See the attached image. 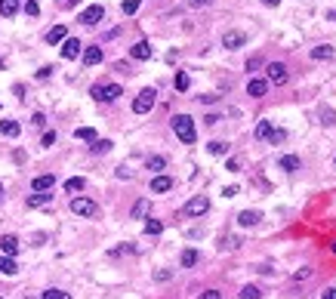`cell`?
<instances>
[{
	"instance_id": "obj_12",
	"label": "cell",
	"mask_w": 336,
	"mask_h": 299,
	"mask_svg": "<svg viewBox=\"0 0 336 299\" xmlns=\"http://www.w3.org/2000/svg\"><path fill=\"white\" fill-rule=\"evenodd\" d=\"M262 219V213L259 210H244V213H238V225L241 228H253V225H259Z\"/></svg>"
},
{
	"instance_id": "obj_30",
	"label": "cell",
	"mask_w": 336,
	"mask_h": 299,
	"mask_svg": "<svg viewBox=\"0 0 336 299\" xmlns=\"http://www.w3.org/2000/svg\"><path fill=\"white\" fill-rule=\"evenodd\" d=\"M148 207H152V204H148V198H142V201H136V204H133V219H145Z\"/></svg>"
},
{
	"instance_id": "obj_32",
	"label": "cell",
	"mask_w": 336,
	"mask_h": 299,
	"mask_svg": "<svg viewBox=\"0 0 336 299\" xmlns=\"http://www.w3.org/2000/svg\"><path fill=\"white\" fill-rule=\"evenodd\" d=\"M241 299H262V290H259V287H253V284H247L244 290H241Z\"/></svg>"
},
{
	"instance_id": "obj_19",
	"label": "cell",
	"mask_w": 336,
	"mask_h": 299,
	"mask_svg": "<svg viewBox=\"0 0 336 299\" xmlns=\"http://www.w3.org/2000/svg\"><path fill=\"white\" fill-rule=\"evenodd\" d=\"M333 47H327V43H321V47H315V50H311V59H315V62H327V59H333Z\"/></svg>"
},
{
	"instance_id": "obj_49",
	"label": "cell",
	"mask_w": 336,
	"mask_h": 299,
	"mask_svg": "<svg viewBox=\"0 0 336 299\" xmlns=\"http://www.w3.org/2000/svg\"><path fill=\"white\" fill-rule=\"evenodd\" d=\"M308 274H311V269H303V271H296V274H293V278H296V281H305V278H308Z\"/></svg>"
},
{
	"instance_id": "obj_28",
	"label": "cell",
	"mask_w": 336,
	"mask_h": 299,
	"mask_svg": "<svg viewBox=\"0 0 336 299\" xmlns=\"http://www.w3.org/2000/svg\"><path fill=\"white\" fill-rule=\"evenodd\" d=\"M90 151L92 154H108L111 151V139H96V142L90 145Z\"/></svg>"
},
{
	"instance_id": "obj_47",
	"label": "cell",
	"mask_w": 336,
	"mask_h": 299,
	"mask_svg": "<svg viewBox=\"0 0 336 299\" xmlns=\"http://www.w3.org/2000/svg\"><path fill=\"white\" fill-rule=\"evenodd\" d=\"M31 123H34V126H43V123H46V118H43V114L37 111V114H34V118H31Z\"/></svg>"
},
{
	"instance_id": "obj_9",
	"label": "cell",
	"mask_w": 336,
	"mask_h": 299,
	"mask_svg": "<svg viewBox=\"0 0 336 299\" xmlns=\"http://www.w3.org/2000/svg\"><path fill=\"white\" fill-rule=\"evenodd\" d=\"M80 53H84V43H80L77 37H65V43H62V59H77Z\"/></svg>"
},
{
	"instance_id": "obj_18",
	"label": "cell",
	"mask_w": 336,
	"mask_h": 299,
	"mask_svg": "<svg viewBox=\"0 0 336 299\" xmlns=\"http://www.w3.org/2000/svg\"><path fill=\"white\" fill-rule=\"evenodd\" d=\"M170 188H173V179H170V176H154V179H152V191H154V194H164V191H170Z\"/></svg>"
},
{
	"instance_id": "obj_31",
	"label": "cell",
	"mask_w": 336,
	"mask_h": 299,
	"mask_svg": "<svg viewBox=\"0 0 336 299\" xmlns=\"http://www.w3.org/2000/svg\"><path fill=\"white\" fill-rule=\"evenodd\" d=\"M139 6H142V0H123V3H121V13H123V16H133V13H139Z\"/></svg>"
},
{
	"instance_id": "obj_56",
	"label": "cell",
	"mask_w": 336,
	"mask_h": 299,
	"mask_svg": "<svg viewBox=\"0 0 336 299\" xmlns=\"http://www.w3.org/2000/svg\"><path fill=\"white\" fill-rule=\"evenodd\" d=\"M262 3H265V6H277V3H281V0H262Z\"/></svg>"
},
{
	"instance_id": "obj_40",
	"label": "cell",
	"mask_w": 336,
	"mask_h": 299,
	"mask_svg": "<svg viewBox=\"0 0 336 299\" xmlns=\"http://www.w3.org/2000/svg\"><path fill=\"white\" fill-rule=\"evenodd\" d=\"M284 139H287V133H284V130H275L269 142H272V145H277V142H284Z\"/></svg>"
},
{
	"instance_id": "obj_44",
	"label": "cell",
	"mask_w": 336,
	"mask_h": 299,
	"mask_svg": "<svg viewBox=\"0 0 336 299\" xmlns=\"http://www.w3.org/2000/svg\"><path fill=\"white\" fill-rule=\"evenodd\" d=\"M53 71H56V68H50V65H43V68H40V71H37V77H40V80H46V77H50Z\"/></svg>"
},
{
	"instance_id": "obj_2",
	"label": "cell",
	"mask_w": 336,
	"mask_h": 299,
	"mask_svg": "<svg viewBox=\"0 0 336 299\" xmlns=\"http://www.w3.org/2000/svg\"><path fill=\"white\" fill-rule=\"evenodd\" d=\"M90 93H92V99H96V102H114L118 96H123V90L118 84H96Z\"/></svg>"
},
{
	"instance_id": "obj_3",
	"label": "cell",
	"mask_w": 336,
	"mask_h": 299,
	"mask_svg": "<svg viewBox=\"0 0 336 299\" xmlns=\"http://www.w3.org/2000/svg\"><path fill=\"white\" fill-rule=\"evenodd\" d=\"M154 102H157V93L148 87V90H142V93L133 99V111H136V114H148V111L154 108Z\"/></svg>"
},
{
	"instance_id": "obj_51",
	"label": "cell",
	"mask_w": 336,
	"mask_h": 299,
	"mask_svg": "<svg viewBox=\"0 0 336 299\" xmlns=\"http://www.w3.org/2000/svg\"><path fill=\"white\" fill-rule=\"evenodd\" d=\"M321 299H336V290H333V287H327V290L321 293Z\"/></svg>"
},
{
	"instance_id": "obj_35",
	"label": "cell",
	"mask_w": 336,
	"mask_h": 299,
	"mask_svg": "<svg viewBox=\"0 0 336 299\" xmlns=\"http://www.w3.org/2000/svg\"><path fill=\"white\" fill-rule=\"evenodd\" d=\"M321 123L324 126H333L336 123V111L333 108H321Z\"/></svg>"
},
{
	"instance_id": "obj_5",
	"label": "cell",
	"mask_w": 336,
	"mask_h": 299,
	"mask_svg": "<svg viewBox=\"0 0 336 299\" xmlns=\"http://www.w3.org/2000/svg\"><path fill=\"white\" fill-rule=\"evenodd\" d=\"M265 74H269V84H275V87H284L287 80H290V71H287L284 62H272L265 68Z\"/></svg>"
},
{
	"instance_id": "obj_6",
	"label": "cell",
	"mask_w": 336,
	"mask_h": 299,
	"mask_svg": "<svg viewBox=\"0 0 336 299\" xmlns=\"http://www.w3.org/2000/svg\"><path fill=\"white\" fill-rule=\"evenodd\" d=\"M102 16H105L102 3H92V6H87L84 13L77 16V22H84V25H96V22H102Z\"/></svg>"
},
{
	"instance_id": "obj_17",
	"label": "cell",
	"mask_w": 336,
	"mask_h": 299,
	"mask_svg": "<svg viewBox=\"0 0 336 299\" xmlns=\"http://www.w3.org/2000/svg\"><path fill=\"white\" fill-rule=\"evenodd\" d=\"M16 271H19L16 259H13V256H6V253H3V256H0V274H6V278H13Z\"/></svg>"
},
{
	"instance_id": "obj_59",
	"label": "cell",
	"mask_w": 336,
	"mask_h": 299,
	"mask_svg": "<svg viewBox=\"0 0 336 299\" xmlns=\"http://www.w3.org/2000/svg\"><path fill=\"white\" fill-rule=\"evenodd\" d=\"M0 194H3V182H0Z\"/></svg>"
},
{
	"instance_id": "obj_26",
	"label": "cell",
	"mask_w": 336,
	"mask_h": 299,
	"mask_svg": "<svg viewBox=\"0 0 336 299\" xmlns=\"http://www.w3.org/2000/svg\"><path fill=\"white\" fill-rule=\"evenodd\" d=\"M74 139H80V142H96V130H92V126H77V130H74Z\"/></svg>"
},
{
	"instance_id": "obj_13",
	"label": "cell",
	"mask_w": 336,
	"mask_h": 299,
	"mask_svg": "<svg viewBox=\"0 0 336 299\" xmlns=\"http://www.w3.org/2000/svg\"><path fill=\"white\" fill-rule=\"evenodd\" d=\"M0 250H3L6 256H16V253H19V238L16 235H3V238H0Z\"/></svg>"
},
{
	"instance_id": "obj_38",
	"label": "cell",
	"mask_w": 336,
	"mask_h": 299,
	"mask_svg": "<svg viewBox=\"0 0 336 299\" xmlns=\"http://www.w3.org/2000/svg\"><path fill=\"white\" fill-rule=\"evenodd\" d=\"M25 13H28V16H37V13H40L37 0H28V3H25Z\"/></svg>"
},
{
	"instance_id": "obj_22",
	"label": "cell",
	"mask_w": 336,
	"mask_h": 299,
	"mask_svg": "<svg viewBox=\"0 0 336 299\" xmlns=\"http://www.w3.org/2000/svg\"><path fill=\"white\" fill-rule=\"evenodd\" d=\"M102 62V47H87L84 50V65H99Z\"/></svg>"
},
{
	"instance_id": "obj_33",
	"label": "cell",
	"mask_w": 336,
	"mask_h": 299,
	"mask_svg": "<svg viewBox=\"0 0 336 299\" xmlns=\"http://www.w3.org/2000/svg\"><path fill=\"white\" fill-rule=\"evenodd\" d=\"M167 167V157H160V154H154V157H148V170H154V173H160V170Z\"/></svg>"
},
{
	"instance_id": "obj_1",
	"label": "cell",
	"mask_w": 336,
	"mask_h": 299,
	"mask_svg": "<svg viewBox=\"0 0 336 299\" xmlns=\"http://www.w3.org/2000/svg\"><path fill=\"white\" fill-rule=\"evenodd\" d=\"M173 133H176L185 145H194V139H198V133H194V120L188 118V114H176V118H173Z\"/></svg>"
},
{
	"instance_id": "obj_61",
	"label": "cell",
	"mask_w": 336,
	"mask_h": 299,
	"mask_svg": "<svg viewBox=\"0 0 336 299\" xmlns=\"http://www.w3.org/2000/svg\"><path fill=\"white\" fill-rule=\"evenodd\" d=\"M0 68H3V62H0Z\"/></svg>"
},
{
	"instance_id": "obj_37",
	"label": "cell",
	"mask_w": 336,
	"mask_h": 299,
	"mask_svg": "<svg viewBox=\"0 0 336 299\" xmlns=\"http://www.w3.org/2000/svg\"><path fill=\"white\" fill-rule=\"evenodd\" d=\"M40 299H71V293H65V290H46Z\"/></svg>"
},
{
	"instance_id": "obj_21",
	"label": "cell",
	"mask_w": 336,
	"mask_h": 299,
	"mask_svg": "<svg viewBox=\"0 0 336 299\" xmlns=\"http://www.w3.org/2000/svg\"><path fill=\"white\" fill-rule=\"evenodd\" d=\"M272 133H275V126H272V120H259V123H256V139H262V142H269V139H272Z\"/></svg>"
},
{
	"instance_id": "obj_29",
	"label": "cell",
	"mask_w": 336,
	"mask_h": 299,
	"mask_svg": "<svg viewBox=\"0 0 336 299\" xmlns=\"http://www.w3.org/2000/svg\"><path fill=\"white\" fill-rule=\"evenodd\" d=\"M84 185H87V179L74 176V179H68V182H65V191H68V194H77V191H84Z\"/></svg>"
},
{
	"instance_id": "obj_57",
	"label": "cell",
	"mask_w": 336,
	"mask_h": 299,
	"mask_svg": "<svg viewBox=\"0 0 336 299\" xmlns=\"http://www.w3.org/2000/svg\"><path fill=\"white\" fill-rule=\"evenodd\" d=\"M327 19H330V22H336V9H330V13H327Z\"/></svg>"
},
{
	"instance_id": "obj_23",
	"label": "cell",
	"mask_w": 336,
	"mask_h": 299,
	"mask_svg": "<svg viewBox=\"0 0 336 299\" xmlns=\"http://www.w3.org/2000/svg\"><path fill=\"white\" fill-rule=\"evenodd\" d=\"M19 13V0H0V16L3 19H13Z\"/></svg>"
},
{
	"instance_id": "obj_53",
	"label": "cell",
	"mask_w": 336,
	"mask_h": 299,
	"mask_svg": "<svg viewBox=\"0 0 336 299\" xmlns=\"http://www.w3.org/2000/svg\"><path fill=\"white\" fill-rule=\"evenodd\" d=\"M118 179H130V170H126V167H118Z\"/></svg>"
},
{
	"instance_id": "obj_62",
	"label": "cell",
	"mask_w": 336,
	"mask_h": 299,
	"mask_svg": "<svg viewBox=\"0 0 336 299\" xmlns=\"http://www.w3.org/2000/svg\"><path fill=\"white\" fill-rule=\"evenodd\" d=\"M333 164H336V160H333Z\"/></svg>"
},
{
	"instance_id": "obj_14",
	"label": "cell",
	"mask_w": 336,
	"mask_h": 299,
	"mask_svg": "<svg viewBox=\"0 0 336 299\" xmlns=\"http://www.w3.org/2000/svg\"><path fill=\"white\" fill-rule=\"evenodd\" d=\"M31 188H34V191H53V188H56V176H50V173H46V176H37V179L31 182Z\"/></svg>"
},
{
	"instance_id": "obj_54",
	"label": "cell",
	"mask_w": 336,
	"mask_h": 299,
	"mask_svg": "<svg viewBox=\"0 0 336 299\" xmlns=\"http://www.w3.org/2000/svg\"><path fill=\"white\" fill-rule=\"evenodd\" d=\"M216 99H219V96H213V93H210V96H201V102H204V105H213Z\"/></svg>"
},
{
	"instance_id": "obj_39",
	"label": "cell",
	"mask_w": 336,
	"mask_h": 299,
	"mask_svg": "<svg viewBox=\"0 0 336 299\" xmlns=\"http://www.w3.org/2000/svg\"><path fill=\"white\" fill-rule=\"evenodd\" d=\"M123 253H133V244H123V247H114L111 256H123Z\"/></svg>"
},
{
	"instance_id": "obj_4",
	"label": "cell",
	"mask_w": 336,
	"mask_h": 299,
	"mask_svg": "<svg viewBox=\"0 0 336 299\" xmlns=\"http://www.w3.org/2000/svg\"><path fill=\"white\" fill-rule=\"evenodd\" d=\"M68 207H71V213H74V216H84V219L96 216V210H99L96 201H90V198H71V204H68Z\"/></svg>"
},
{
	"instance_id": "obj_34",
	"label": "cell",
	"mask_w": 336,
	"mask_h": 299,
	"mask_svg": "<svg viewBox=\"0 0 336 299\" xmlns=\"http://www.w3.org/2000/svg\"><path fill=\"white\" fill-rule=\"evenodd\" d=\"M160 232H164V222L160 219H148L145 222V235H160Z\"/></svg>"
},
{
	"instance_id": "obj_46",
	"label": "cell",
	"mask_w": 336,
	"mask_h": 299,
	"mask_svg": "<svg viewBox=\"0 0 336 299\" xmlns=\"http://www.w3.org/2000/svg\"><path fill=\"white\" fill-rule=\"evenodd\" d=\"M213 3V0H188V6H194V9H198V6H210Z\"/></svg>"
},
{
	"instance_id": "obj_50",
	"label": "cell",
	"mask_w": 336,
	"mask_h": 299,
	"mask_svg": "<svg viewBox=\"0 0 336 299\" xmlns=\"http://www.w3.org/2000/svg\"><path fill=\"white\" fill-rule=\"evenodd\" d=\"M238 191H241V188H238V185H228V188H225V191H222V194H225V198H235V194H238Z\"/></svg>"
},
{
	"instance_id": "obj_60",
	"label": "cell",
	"mask_w": 336,
	"mask_h": 299,
	"mask_svg": "<svg viewBox=\"0 0 336 299\" xmlns=\"http://www.w3.org/2000/svg\"><path fill=\"white\" fill-rule=\"evenodd\" d=\"M22 299H31V296H22Z\"/></svg>"
},
{
	"instance_id": "obj_48",
	"label": "cell",
	"mask_w": 336,
	"mask_h": 299,
	"mask_svg": "<svg viewBox=\"0 0 336 299\" xmlns=\"http://www.w3.org/2000/svg\"><path fill=\"white\" fill-rule=\"evenodd\" d=\"M201 299H222V293H219V290H207Z\"/></svg>"
},
{
	"instance_id": "obj_20",
	"label": "cell",
	"mask_w": 336,
	"mask_h": 299,
	"mask_svg": "<svg viewBox=\"0 0 336 299\" xmlns=\"http://www.w3.org/2000/svg\"><path fill=\"white\" fill-rule=\"evenodd\" d=\"M277 167L287 170V173H296V170H299V157L296 154H284L281 160H277Z\"/></svg>"
},
{
	"instance_id": "obj_24",
	"label": "cell",
	"mask_w": 336,
	"mask_h": 299,
	"mask_svg": "<svg viewBox=\"0 0 336 299\" xmlns=\"http://www.w3.org/2000/svg\"><path fill=\"white\" fill-rule=\"evenodd\" d=\"M198 259H201V253L188 247V250H182V269H191V266H198Z\"/></svg>"
},
{
	"instance_id": "obj_41",
	"label": "cell",
	"mask_w": 336,
	"mask_h": 299,
	"mask_svg": "<svg viewBox=\"0 0 336 299\" xmlns=\"http://www.w3.org/2000/svg\"><path fill=\"white\" fill-rule=\"evenodd\" d=\"M43 148H53L56 145V133H43V142H40Z\"/></svg>"
},
{
	"instance_id": "obj_52",
	"label": "cell",
	"mask_w": 336,
	"mask_h": 299,
	"mask_svg": "<svg viewBox=\"0 0 336 299\" xmlns=\"http://www.w3.org/2000/svg\"><path fill=\"white\" fill-rule=\"evenodd\" d=\"M154 278H157V281H170V278H173V271H157Z\"/></svg>"
},
{
	"instance_id": "obj_45",
	"label": "cell",
	"mask_w": 336,
	"mask_h": 299,
	"mask_svg": "<svg viewBox=\"0 0 336 299\" xmlns=\"http://www.w3.org/2000/svg\"><path fill=\"white\" fill-rule=\"evenodd\" d=\"M219 120H222V118H219V114H207V118H204V123H207V126H216Z\"/></svg>"
},
{
	"instance_id": "obj_36",
	"label": "cell",
	"mask_w": 336,
	"mask_h": 299,
	"mask_svg": "<svg viewBox=\"0 0 336 299\" xmlns=\"http://www.w3.org/2000/svg\"><path fill=\"white\" fill-rule=\"evenodd\" d=\"M207 151L216 154V157H222V154L228 151V145H225V142H210V145H207Z\"/></svg>"
},
{
	"instance_id": "obj_25",
	"label": "cell",
	"mask_w": 336,
	"mask_h": 299,
	"mask_svg": "<svg viewBox=\"0 0 336 299\" xmlns=\"http://www.w3.org/2000/svg\"><path fill=\"white\" fill-rule=\"evenodd\" d=\"M65 25H56V28H50V31H46V43H62L65 40Z\"/></svg>"
},
{
	"instance_id": "obj_42",
	"label": "cell",
	"mask_w": 336,
	"mask_h": 299,
	"mask_svg": "<svg viewBox=\"0 0 336 299\" xmlns=\"http://www.w3.org/2000/svg\"><path fill=\"white\" fill-rule=\"evenodd\" d=\"M225 170H231V173H238V170H241V160H238V157H228V164H225Z\"/></svg>"
},
{
	"instance_id": "obj_7",
	"label": "cell",
	"mask_w": 336,
	"mask_h": 299,
	"mask_svg": "<svg viewBox=\"0 0 336 299\" xmlns=\"http://www.w3.org/2000/svg\"><path fill=\"white\" fill-rule=\"evenodd\" d=\"M207 210H210V201H207L204 194H198V198H191L185 204V216H204Z\"/></svg>"
},
{
	"instance_id": "obj_10",
	"label": "cell",
	"mask_w": 336,
	"mask_h": 299,
	"mask_svg": "<svg viewBox=\"0 0 336 299\" xmlns=\"http://www.w3.org/2000/svg\"><path fill=\"white\" fill-rule=\"evenodd\" d=\"M130 56H133L136 62H148V59H152V43H148V40L133 43V47H130Z\"/></svg>"
},
{
	"instance_id": "obj_58",
	"label": "cell",
	"mask_w": 336,
	"mask_h": 299,
	"mask_svg": "<svg viewBox=\"0 0 336 299\" xmlns=\"http://www.w3.org/2000/svg\"><path fill=\"white\" fill-rule=\"evenodd\" d=\"M330 250H333V253H336V240H333V244H330Z\"/></svg>"
},
{
	"instance_id": "obj_55",
	"label": "cell",
	"mask_w": 336,
	"mask_h": 299,
	"mask_svg": "<svg viewBox=\"0 0 336 299\" xmlns=\"http://www.w3.org/2000/svg\"><path fill=\"white\" fill-rule=\"evenodd\" d=\"M80 3V0H62V6H68V9H71V6H77Z\"/></svg>"
},
{
	"instance_id": "obj_43",
	"label": "cell",
	"mask_w": 336,
	"mask_h": 299,
	"mask_svg": "<svg viewBox=\"0 0 336 299\" xmlns=\"http://www.w3.org/2000/svg\"><path fill=\"white\" fill-rule=\"evenodd\" d=\"M262 65V59H259V56H253V59L247 62V71H256V68Z\"/></svg>"
},
{
	"instance_id": "obj_11",
	"label": "cell",
	"mask_w": 336,
	"mask_h": 299,
	"mask_svg": "<svg viewBox=\"0 0 336 299\" xmlns=\"http://www.w3.org/2000/svg\"><path fill=\"white\" fill-rule=\"evenodd\" d=\"M265 93H269V80H259V77H253L250 84H247V96H253V99H262Z\"/></svg>"
},
{
	"instance_id": "obj_27",
	"label": "cell",
	"mask_w": 336,
	"mask_h": 299,
	"mask_svg": "<svg viewBox=\"0 0 336 299\" xmlns=\"http://www.w3.org/2000/svg\"><path fill=\"white\" fill-rule=\"evenodd\" d=\"M173 87H176V90H179V93H185V90H188V87H191V77H188V74H185V71H179L176 77H173Z\"/></svg>"
},
{
	"instance_id": "obj_8",
	"label": "cell",
	"mask_w": 336,
	"mask_h": 299,
	"mask_svg": "<svg viewBox=\"0 0 336 299\" xmlns=\"http://www.w3.org/2000/svg\"><path fill=\"white\" fill-rule=\"evenodd\" d=\"M244 43H247V34L244 31H225L222 34V47L225 50H241Z\"/></svg>"
},
{
	"instance_id": "obj_16",
	"label": "cell",
	"mask_w": 336,
	"mask_h": 299,
	"mask_svg": "<svg viewBox=\"0 0 336 299\" xmlns=\"http://www.w3.org/2000/svg\"><path fill=\"white\" fill-rule=\"evenodd\" d=\"M22 133V126L16 120H0V136H6V139H16V136Z\"/></svg>"
},
{
	"instance_id": "obj_15",
	"label": "cell",
	"mask_w": 336,
	"mask_h": 299,
	"mask_svg": "<svg viewBox=\"0 0 336 299\" xmlns=\"http://www.w3.org/2000/svg\"><path fill=\"white\" fill-rule=\"evenodd\" d=\"M43 204H53V191H34L28 198V207L34 210V207H43Z\"/></svg>"
}]
</instances>
